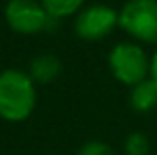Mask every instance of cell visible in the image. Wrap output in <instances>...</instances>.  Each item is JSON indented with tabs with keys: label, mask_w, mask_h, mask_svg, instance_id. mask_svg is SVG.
<instances>
[{
	"label": "cell",
	"mask_w": 157,
	"mask_h": 155,
	"mask_svg": "<svg viewBox=\"0 0 157 155\" xmlns=\"http://www.w3.org/2000/svg\"><path fill=\"white\" fill-rule=\"evenodd\" d=\"M36 108V88L28 74L4 70L0 74V117L6 121H24Z\"/></svg>",
	"instance_id": "6da1fadb"
},
{
	"label": "cell",
	"mask_w": 157,
	"mask_h": 155,
	"mask_svg": "<svg viewBox=\"0 0 157 155\" xmlns=\"http://www.w3.org/2000/svg\"><path fill=\"white\" fill-rule=\"evenodd\" d=\"M109 70L115 80H119L125 85H137L139 81L147 80L151 62L145 56L141 46L129 42H121L111 48L109 52Z\"/></svg>",
	"instance_id": "7a4b0ae2"
},
{
	"label": "cell",
	"mask_w": 157,
	"mask_h": 155,
	"mask_svg": "<svg viewBox=\"0 0 157 155\" xmlns=\"http://www.w3.org/2000/svg\"><path fill=\"white\" fill-rule=\"evenodd\" d=\"M119 14V26L145 44H157V0H127Z\"/></svg>",
	"instance_id": "3957f363"
},
{
	"label": "cell",
	"mask_w": 157,
	"mask_h": 155,
	"mask_svg": "<svg viewBox=\"0 0 157 155\" xmlns=\"http://www.w3.org/2000/svg\"><path fill=\"white\" fill-rule=\"evenodd\" d=\"M4 18L8 26L18 34H36L50 30L58 18L48 14V10L38 0H10L4 8Z\"/></svg>",
	"instance_id": "277c9868"
},
{
	"label": "cell",
	"mask_w": 157,
	"mask_h": 155,
	"mask_svg": "<svg viewBox=\"0 0 157 155\" xmlns=\"http://www.w3.org/2000/svg\"><path fill=\"white\" fill-rule=\"evenodd\" d=\"M119 26V14L105 4H92L78 14L74 30L82 40H101Z\"/></svg>",
	"instance_id": "5b68a950"
},
{
	"label": "cell",
	"mask_w": 157,
	"mask_h": 155,
	"mask_svg": "<svg viewBox=\"0 0 157 155\" xmlns=\"http://www.w3.org/2000/svg\"><path fill=\"white\" fill-rule=\"evenodd\" d=\"M129 105L139 113L153 112L157 108V81L147 78L137 85H133L129 93Z\"/></svg>",
	"instance_id": "8992f818"
},
{
	"label": "cell",
	"mask_w": 157,
	"mask_h": 155,
	"mask_svg": "<svg viewBox=\"0 0 157 155\" xmlns=\"http://www.w3.org/2000/svg\"><path fill=\"white\" fill-rule=\"evenodd\" d=\"M62 72V62L54 54H40L32 60L30 64V76L32 81L38 84H50L54 81Z\"/></svg>",
	"instance_id": "52a82bcc"
},
{
	"label": "cell",
	"mask_w": 157,
	"mask_h": 155,
	"mask_svg": "<svg viewBox=\"0 0 157 155\" xmlns=\"http://www.w3.org/2000/svg\"><path fill=\"white\" fill-rule=\"evenodd\" d=\"M42 6L48 10V14L54 18H64L78 12L84 4V0H40Z\"/></svg>",
	"instance_id": "ba28073f"
},
{
	"label": "cell",
	"mask_w": 157,
	"mask_h": 155,
	"mask_svg": "<svg viewBox=\"0 0 157 155\" xmlns=\"http://www.w3.org/2000/svg\"><path fill=\"white\" fill-rule=\"evenodd\" d=\"M123 147H125L127 155H147V151H149V139H147L145 133L135 131L125 137Z\"/></svg>",
	"instance_id": "9c48e42d"
},
{
	"label": "cell",
	"mask_w": 157,
	"mask_h": 155,
	"mask_svg": "<svg viewBox=\"0 0 157 155\" xmlns=\"http://www.w3.org/2000/svg\"><path fill=\"white\" fill-rule=\"evenodd\" d=\"M76 155H111V147L104 141H88V143H84L80 149H78Z\"/></svg>",
	"instance_id": "30bf717a"
},
{
	"label": "cell",
	"mask_w": 157,
	"mask_h": 155,
	"mask_svg": "<svg viewBox=\"0 0 157 155\" xmlns=\"http://www.w3.org/2000/svg\"><path fill=\"white\" fill-rule=\"evenodd\" d=\"M149 74H151V80L157 81V52L153 54V58H151V68H149Z\"/></svg>",
	"instance_id": "8fae6325"
}]
</instances>
